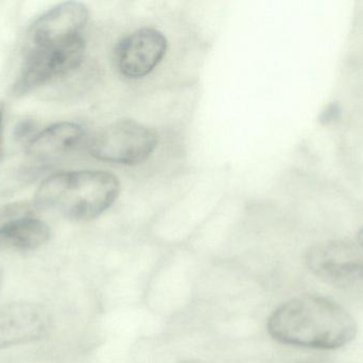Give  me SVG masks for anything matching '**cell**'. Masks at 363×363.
Segmentation results:
<instances>
[{"instance_id": "cell-15", "label": "cell", "mask_w": 363, "mask_h": 363, "mask_svg": "<svg viewBox=\"0 0 363 363\" xmlns=\"http://www.w3.org/2000/svg\"><path fill=\"white\" fill-rule=\"evenodd\" d=\"M2 285H4V272H2L1 268H0V290H1Z\"/></svg>"}, {"instance_id": "cell-8", "label": "cell", "mask_w": 363, "mask_h": 363, "mask_svg": "<svg viewBox=\"0 0 363 363\" xmlns=\"http://www.w3.org/2000/svg\"><path fill=\"white\" fill-rule=\"evenodd\" d=\"M89 18V9L81 2L57 4L32 23L26 36L25 45L59 42L82 36Z\"/></svg>"}, {"instance_id": "cell-16", "label": "cell", "mask_w": 363, "mask_h": 363, "mask_svg": "<svg viewBox=\"0 0 363 363\" xmlns=\"http://www.w3.org/2000/svg\"><path fill=\"white\" fill-rule=\"evenodd\" d=\"M180 363H202L198 362V360H186V362H180Z\"/></svg>"}, {"instance_id": "cell-17", "label": "cell", "mask_w": 363, "mask_h": 363, "mask_svg": "<svg viewBox=\"0 0 363 363\" xmlns=\"http://www.w3.org/2000/svg\"><path fill=\"white\" fill-rule=\"evenodd\" d=\"M298 363H304V362H298Z\"/></svg>"}, {"instance_id": "cell-10", "label": "cell", "mask_w": 363, "mask_h": 363, "mask_svg": "<svg viewBox=\"0 0 363 363\" xmlns=\"http://www.w3.org/2000/svg\"><path fill=\"white\" fill-rule=\"evenodd\" d=\"M50 239V228L36 217H29L13 226L0 236V249L33 251Z\"/></svg>"}, {"instance_id": "cell-9", "label": "cell", "mask_w": 363, "mask_h": 363, "mask_svg": "<svg viewBox=\"0 0 363 363\" xmlns=\"http://www.w3.org/2000/svg\"><path fill=\"white\" fill-rule=\"evenodd\" d=\"M89 139L80 124L61 121L38 132L28 143L27 155L31 162L50 166L86 146Z\"/></svg>"}, {"instance_id": "cell-14", "label": "cell", "mask_w": 363, "mask_h": 363, "mask_svg": "<svg viewBox=\"0 0 363 363\" xmlns=\"http://www.w3.org/2000/svg\"><path fill=\"white\" fill-rule=\"evenodd\" d=\"M357 241L360 249H362V251H363V227H362V229H360L359 232H358Z\"/></svg>"}, {"instance_id": "cell-4", "label": "cell", "mask_w": 363, "mask_h": 363, "mask_svg": "<svg viewBox=\"0 0 363 363\" xmlns=\"http://www.w3.org/2000/svg\"><path fill=\"white\" fill-rule=\"evenodd\" d=\"M159 144L153 128L133 119H119L89 136L87 149L99 161L135 166L149 159Z\"/></svg>"}, {"instance_id": "cell-12", "label": "cell", "mask_w": 363, "mask_h": 363, "mask_svg": "<svg viewBox=\"0 0 363 363\" xmlns=\"http://www.w3.org/2000/svg\"><path fill=\"white\" fill-rule=\"evenodd\" d=\"M36 134H38L36 132V123L33 119H23V121H19L14 130V136L17 140H27L28 143L30 142V140Z\"/></svg>"}, {"instance_id": "cell-3", "label": "cell", "mask_w": 363, "mask_h": 363, "mask_svg": "<svg viewBox=\"0 0 363 363\" xmlns=\"http://www.w3.org/2000/svg\"><path fill=\"white\" fill-rule=\"evenodd\" d=\"M85 49L86 44L82 36L59 42L25 45L23 63L13 85V94L26 95L69 74L82 63Z\"/></svg>"}, {"instance_id": "cell-11", "label": "cell", "mask_w": 363, "mask_h": 363, "mask_svg": "<svg viewBox=\"0 0 363 363\" xmlns=\"http://www.w3.org/2000/svg\"><path fill=\"white\" fill-rule=\"evenodd\" d=\"M38 207L33 202H14L0 206V236L29 217H36Z\"/></svg>"}, {"instance_id": "cell-1", "label": "cell", "mask_w": 363, "mask_h": 363, "mask_svg": "<svg viewBox=\"0 0 363 363\" xmlns=\"http://www.w3.org/2000/svg\"><path fill=\"white\" fill-rule=\"evenodd\" d=\"M267 330L281 345L313 350H338L357 335L355 319L334 300L321 296L292 298L269 317Z\"/></svg>"}, {"instance_id": "cell-5", "label": "cell", "mask_w": 363, "mask_h": 363, "mask_svg": "<svg viewBox=\"0 0 363 363\" xmlns=\"http://www.w3.org/2000/svg\"><path fill=\"white\" fill-rule=\"evenodd\" d=\"M306 259L311 272L328 283L345 286L363 279V251L347 241H328L315 245Z\"/></svg>"}, {"instance_id": "cell-7", "label": "cell", "mask_w": 363, "mask_h": 363, "mask_svg": "<svg viewBox=\"0 0 363 363\" xmlns=\"http://www.w3.org/2000/svg\"><path fill=\"white\" fill-rule=\"evenodd\" d=\"M46 309L35 303L14 302L0 306V350L40 340L49 330Z\"/></svg>"}, {"instance_id": "cell-6", "label": "cell", "mask_w": 363, "mask_h": 363, "mask_svg": "<svg viewBox=\"0 0 363 363\" xmlns=\"http://www.w3.org/2000/svg\"><path fill=\"white\" fill-rule=\"evenodd\" d=\"M167 48V38L161 31L155 28H142L123 38L117 45L115 65L125 78H143L163 61Z\"/></svg>"}, {"instance_id": "cell-13", "label": "cell", "mask_w": 363, "mask_h": 363, "mask_svg": "<svg viewBox=\"0 0 363 363\" xmlns=\"http://www.w3.org/2000/svg\"><path fill=\"white\" fill-rule=\"evenodd\" d=\"M4 104L0 102V159L2 156V131H4Z\"/></svg>"}, {"instance_id": "cell-2", "label": "cell", "mask_w": 363, "mask_h": 363, "mask_svg": "<svg viewBox=\"0 0 363 363\" xmlns=\"http://www.w3.org/2000/svg\"><path fill=\"white\" fill-rule=\"evenodd\" d=\"M118 178L104 170H72L51 175L36 190L38 210H51L68 220L89 222L104 215L116 202Z\"/></svg>"}]
</instances>
